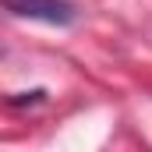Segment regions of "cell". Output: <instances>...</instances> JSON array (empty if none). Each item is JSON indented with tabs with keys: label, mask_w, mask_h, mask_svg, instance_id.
<instances>
[{
	"label": "cell",
	"mask_w": 152,
	"mask_h": 152,
	"mask_svg": "<svg viewBox=\"0 0 152 152\" xmlns=\"http://www.w3.org/2000/svg\"><path fill=\"white\" fill-rule=\"evenodd\" d=\"M4 7L14 18H28V21H42V25H75L78 7L71 0H4Z\"/></svg>",
	"instance_id": "obj_1"
}]
</instances>
